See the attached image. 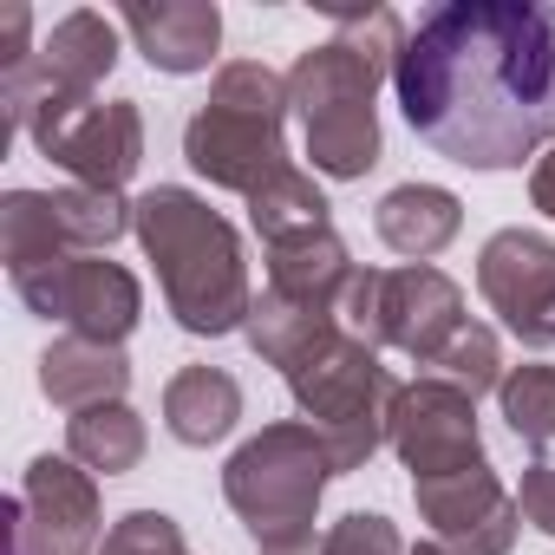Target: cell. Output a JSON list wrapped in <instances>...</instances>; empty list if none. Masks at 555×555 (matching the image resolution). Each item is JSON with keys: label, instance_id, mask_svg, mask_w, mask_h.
<instances>
[{"label": "cell", "instance_id": "cell-8", "mask_svg": "<svg viewBox=\"0 0 555 555\" xmlns=\"http://www.w3.org/2000/svg\"><path fill=\"white\" fill-rule=\"evenodd\" d=\"M14 295L40 321H60L79 340H99V347H125V334L144 314L138 274L105 261V255H53V261H34V268H14Z\"/></svg>", "mask_w": 555, "mask_h": 555}, {"label": "cell", "instance_id": "cell-20", "mask_svg": "<svg viewBox=\"0 0 555 555\" xmlns=\"http://www.w3.org/2000/svg\"><path fill=\"white\" fill-rule=\"evenodd\" d=\"M235 418H242V386H235V373H222V366H183V373L164 386V425H170V438L190 444V451L222 444V438L235 431Z\"/></svg>", "mask_w": 555, "mask_h": 555}, {"label": "cell", "instance_id": "cell-15", "mask_svg": "<svg viewBox=\"0 0 555 555\" xmlns=\"http://www.w3.org/2000/svg\"><path fill=\"white\" fill-rule=\"evenodd\" d=\"M418 496V516L431 522V535L451 548V555H509L516 548V496L496 483L490 464L477 470H457V477H431V483H412Z\"/></svg>", "mask_w": 555, "mask_h": 555}, {"label": "cell", "instance_id": "cell-9", "mask_svg": "<svg viewBox=\"0 0 555 555\" xmlns=\"http://www.w3.org/2000/svg\"><path fill=\"white\" fill-rule=\"evenodd\" d=\"M40 157L73 170L86 190H125L144 164V112L138 99H79V105H34L27 125Z\"/></svg>", "mask_w": 555, "mask_h": 555}, {"label": "cell", "instance_id": "cell-3", "mask_svg": "<svg viewBox=\"0 0 555 555\" xmlns=\"http://www.w3.org/2000/svg\"><path fill=\"white\" fill-rule=\"evenodd\" d=\"M131 235L144 242V255L157 261L164 282V308L177 314L183 334L216 340L248 327V261H242V235L196 196L177 183H157L131 203Z\"/></svg>", "mask_w": 555, "mask_h": 555}, {"label": "cell", "instance_id": "cell-23", "mask_svg": "<svg viewBox=\"0 0 555 555\" xmlns=\"http://www.w3.org/2000/svg\"><path fill=\"white\" fill-rule=\"evenodd\" d=\"M496 405H503V425L529 451L555 444V366H509L496 386Z\"/></svg>", "mask_w": 555, "mask_h": 555}, {"label": "cell", "instance_id": "cell-26", "mask_svg": "<svg viewBox=\"0 0 555 555\" xmlns=\"http://www.w3.org/2000/svg\"><path fill=\"white\" fill-rule=\"evenodd\" d=\"M321 548H327V555H405L399 529H392L379 509H353V516H340V522L321 535Z\"/></svg>", "mask_w": 555, "mask_h": 555}, {"label": "cell", "instance_id": "cell-1", "mask_svg": "<svg viewBox=\"0 0 555 555\" xmlns=\"http://www.w3.org/2000/svg\"><path fill=\"white\" fill-rule=\"evenodd\" d=\"M405 125L464 170H516L555 144V8L444 0L405 34L392 73Z\"/></svg>", "mask_w": 555, "mask_h": 555}, {"label": "cell", "instance_id": "cell-5", "mask_svg": "<svg viewBox=\"0 0 555 555\" xmlns=\"http://www.w3.org/2000/svg\"><path fill=\"white\" fill-rule=\"evenodd\" d=\"M282 379H288L301 418L327 438L340 477L366 470V457L386 444L392 399H399V379L379 360V347H366L360 334H347V321H334L282 366Z\"/></svg>", "mask_w": 555, "mask_h": 555}, {"label": "cell", "instance_id": "cell-30", "mask_svg": "<svg viewBox=\"0 0 555 555\" xmlns=\"http://www.w3.org/2000/svg\"><path fill=\"white\" fill-rule=\"evenodd\" d=\"M261 555H327L321 535H295V542H261Z\"/></svg>", "mask_w": 555, "mask_h": 555}, {"label": "cell", "instance_id": "cell-10", "mask_svg": "<svg viewBox=\"0 0 555 555\" xmlns=\"http://www.w3.org/2000/svg\"><path fill=\"white\" fill-rule=\"evenodd\" d=\"M131 229V203L112 190H8L0 196V255L14 268L53 261V255H92L112 248Z\"/></svg>", "mask_w": 555, "mask_h": 555}, {"label": "cell", "instance_id": "cell-16", "mask_svg": "<svg viewBox=\"0 0 555 555\" xmlns=\"http://www.w3.org/2000/svg\"><path fill=\"white\" fill-rule=\"evenodd\" d=\"M118 27L138 40V53L157 66V73H209L216 47H222V14L216 0H131L118 8Z\"/></svg>", "mask_w": 555, "mask_h": 555}, {"label": "cell", "instance_id": "cell-12", "mask_svg": "<svg viewBox=\"0 0 555 555\" xmlns=\"http://www.w3.org/2000/svg\"><path fill=\"white\" fill-rule=\"evenodd\" d=\"M112 66H118V27H112L105 14H92V8L66 14V21L47 34V47L34 53V66H27V73L0 79V105H8V138L27 125V112H34V105H79V99H99V86H105V73H112Z\"/></svg>", "mask_w": 555, "mask_h": 555}, {"label": "cell", "instance_id": "cell-13", "mask_svg": "<svg viewBox=\"0 0 555 555\" xmlns=\"http://www.w3.org/2000/svg\"><path fill=\"white\" fill-rule=\"evenodd\" d=\"M99 483L73 457H34L21 496L8 503L14 555H99Z\"/></svg>", "mask_w": 555, "mask_h": 555}, {"label": "cell", "instance_id": "cell-27", "mask_svg": "<svg viewBox=\"0 0 555 555\" xmlns=\"http://www.w3.org/2000/svg\"><path fill=\"white\" fill-rule=\"evenodd\" d=\"M27 34H34L27 0H0V79H14V73H27V66H34Z\"/></svg>", "mask_w": 555, "mask_h": 555}, {"label": "cell", "instance_id": "cell-11", "mask_svg": "<svg viewBox=\"0 0 555 555\" xmlns=\"http://www.w3.org/2000/svg\"><path fill=\"white\" fill-rule=\"evenodd\" d=\"M386 444L399 451V464L412 470V483H431V477H457V470L490 464L483 457V431H477V399L464 386L438 379V373L399 386Z\"/></svg>", "mask_w": 555, "mask_h": 555}, {"label": "cell", "instance_id": "cell-19", "mask_svg": "<svg viewBox=\"0 0 555 555\" xmlns=\"http://www.w3.org/2000/svg\"><path fill=\"white\" fill-rule=\"evenodd\" d=\"M373 229H379V242H386L392 255L431 261V255L464 229V203H457L451 190H438V183H399V190L379 196Z\"/></svg>", "mask_w": 555, "mask_h": 555}, {"label": "cell", "instance_id": "cell-28", "mask_svg": "<svg viewBox=\"0 0 555 555\" xmlns=\"http://www.w3.org/2000/svg\"><path fill=\"white\" fill-rule=\"evenodd\" d=\"M516 509H522V522H535L542 535H555V464H548V457H535V464L522 470Z\"/></svg>", "mask_w": 555, "mask_h": 555}, {"label": "cell", "instance_id": "cell-29", "mask_svg": "<svg viewBox=\"0 0 555 555\" xmlns=\"http://www.w3.org/2000/svg\"><path fill=\"white\" fill-rule=\"evenodd\" d=\"M529 203L555 222V144H548V151L535 157V170H529Z\"/></svg>", "mask_w": 555, "mask_h": 555}, {"label": "cell", "instance_id": "cell-17", "mask_svg": "<svg viewBox=\"0 0 555 555\" xmlns=\"http://www.w3.org/2000/svg\"><path fill=\"white\" fill-rule=\"evenodd\" d=\"M353 255L334 229L321 235H295L282 248H268V295H282L295 308H321V314H340L347 288H353Z\"/></svg>", "mask_w": 555, "mask_h": 555}, {"label": "cell", "instance_id": "cell-2", "mask_svg": "<svg viewBox=\"0 0 555 555\" xmlns=\"http://www.w3.org/2000/svg\"><path fill=\"white\" fill-rule=\"evenodd\" d=\"M405 21L392 8H353L334 14V40L308 47L288 66V105L301 118L308 157L334 183H360L379 164V86L399 73L405 53Z\"/></svg>", "mask_w": 555, "mask_h": 555}, {"label": "cell", "instance_id": "cell-25", "mask_svg": "<svg viewBox=\"0 0 555 555\" xmlns=\"http://www.w3.org/2000/svg\"><path fill=\"white\" fill-rule=\"evenodd\" d=\"M99 555H190V542H183L177 516H164V509H131V516H118V522L105 529Z\"/></svg>", "mask_w": 555, "mask_h": 555}, {"label": "cell", "instance_id": "cell-4", "mask_svg": "<svg viewBox=\"0 0 555 555\" xmlns=\"http://www.w3.org/2000/svg\"><path fill=\"white\" fill-rule=\"evenodd\" d=\"M288 79L261 66V60H229L209 79V99L190 112L183 125V157L196 177H209L216 190L255 196L268 177L288 170Z\"/></svg>", "mask_w": 555, "mask_h": 555}, {"label": "cell", "instance_id": "cell-24", "mask_svg": "<svg viewBox=\"0 0 555 555\" xmlns=\"http://www.w3.org/2000/svg\"><path fill=\"white\" fill-rule=\"evenodd\" d=\"M431 373H438V379H451V386H464V392L477 399V392H496L509 366H503V347H496V334H490L483 321H464V334H457V340L438 353V366H431Z\"/></svg>", "mask_w": 555, "mask_h": 555}, {"label": "cell", "instance_id": "cell-31", "mask_svg": "<svg viewBox=\"0 0 555 555\" xmlns=\"http://www.w3.org/2000/svg\"><path fill=\"white\" fill-rule=\"evenodd\" d=\"M8 555H14V548H8Z\"/></svg>", "mask_w": 555, "mask_h": 555}, {"label": "cell", "instance_id": "cell-21", "mask_svg": "<svg viewBox=\"0 0 555 555\" xmlns=\"http://www.w3.org/2000/svg\"><path fill=\"white\" fill-rule=\"evenodd\" d=\"M248 222H255V235L268 242V248H282V242H295V235H321V229H334V203L321 196V183L308 177V170H282V177H268L255 196H248Z\"/></svg>", "mask_w": 555, "mask_h": 555}, {"label": "cell", "instance_id": "cell-22", "mask_svg": "<svg viewBox=\"0 0 555 555\" xmlns=\"http://www.w3.org/2000/svg\"><path fill=\"white\" fill-rule=\"evenodd\" d=\"M66 451L73 464L86 470H105V477H125L144 464V418L118 399V405H92V412H73L66 418Z\"/></svg>", "mask_w": 555, "mask_h": 555}, {"label": "cell", "instance_id": "cell-6", "mask_svg": "<svg viewBox=\"0 0 555 555\" xmlns=\"http://www.w3.org/2000/svg\"><path fill=\"white\" fill-rule=\"evenodd\" d=\"M334 477L340 464L308 418H274L222 464V496L255 542H295L314 535V509Z\"/></svg>", "mask_w": 555, "mask_h": 555}, {"label": "cell", "instance_id": "cell-7", "mask_svg": "<svg viewBox=\"0 0 555 555\" xmlns=\"http://www.w3.org/2000/svg\"><path fill=\"white\" fill-rule=\"evenodd\" d=\"M340 321H347V334H360L379 353L392 347V353H405L418 366H438V353L464 334V295L431 261L360 268L347 301H340Z\"/></svg>", "mask_w": 555, "mask_h": 555}, {"label": "cell", "instance_id": "cell-18", "mask_svg": "<svg viewBox=\"0 0 555 555\" xmlns=\"http://www.w3.org/2000/svg\"><path fill=\"white\" fill-rule=\"evenodd\" d=\"M131 386V360L125 347H99V340H53L40 353V392L60 405V412H92V405H118Z\"/></svg>", "mask_w": 555, "mask_h": 555}, {"label": "cell", "instance_id": "cell-14", "mask_svg": "<svg viewBox=\"0 0 555 555\" xmlns=\"http://www.w3.org/2000/svg\"><path fill=\"white\" fill-rule=\"evenodd\" d=\"M477 295L522 347H555V242L535 229H496L477 255Z\"/></svg>", "mask_w": 555, "mask_h": 555}]
</instances>
